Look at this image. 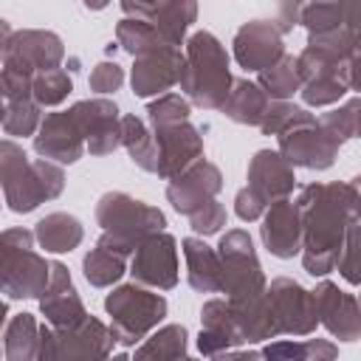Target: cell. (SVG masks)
Instances as JSON below:
<instances>
[{"label": "cell", "instance_id": "obj_20", "mask_svg": "<svg viewBox=\"0 0 361 361\" xmlns=\"http://www.w3.org/2000/svg\"><path fill=\"white\" fill-rule=\"evenodd\" d=\"M259 240L265 245V251L276 259H293L296 254H302L305 245V228H302V212L296 200H276L268 206V212L262 214V226H259Z\"/></svg>", "mask_w": 361, "mask_h": 361}, {"label": "cell", "instance_id": "obj_35", "mask_svg": "<svg viewBox=\"0 0 361 361\" xmlns=\"http://www.w3.org/2000/svg\"><path fill=\"white\" fill-rule=\"evenodd\" d=\"M42 107L34 99H8L3 102V133L8 138L37 135L42 124Z\"/></svg>", "mask_w": 361, "mask_h": 361}, {"label": "cell", "instance_id": "obj_12", "mask_svg": "<svg viewBox=\"0 0 361 361\" xmlns=\"http://www.w3.org/2000/svg\"><path fill=\"white\" fill-rule=\"evenodd\" d=\"M234 62L251 73H262L271 65H276L285 56V39L282 31L268 20H248L237 28L231 39Z\"/></svg>", "mask_w": 361, "mask_h": 361}, {"label": "cell", "instance_id": "obj_52", "mask_svg": "<svg viewBox=\"0 0 361 361\" xmlns=\"http://www.w3.org/2000/svg\"><path fill=\"white\" fill-rule=\"evenodd\" d=\"M183 361H197V358H189V355H186V358H183Z\"/></svg>", "mask_w": 361, "mask_h": 361}, {"label": "cell", "instance_id": "obj_50", "mask_svg": "<svg viewBox=\"0 0 361 361\" xmlns=\"http://www.w3.org/2000/svg\"><path fill=\"white\" fill-rule=\"evenodd\" d=\"M107 361H133V358H130V355H127V353H118V355H110V358H107Z\"/></svg>", "mask_w": 361, "mask_h": 361}, {"label": "cell", "instance_id": "obj_34", "mask_svg": "<svg viewBox=\"0 0 361 361\" xmlns=\"http://www.w3.org/2000/svg\"><path fill=\"white\" fill-rule=\"evenodd\" d=\"M257 85L268 93L271 102H288L293 93H302V73H299V65H296V56L285 54L276 65H271L268 71L259 73Z\"/></svg>", "mask_w": 361, "mask_h": 361}, {"label": "cell", "instance_id": "obj_11", "mask_svg": "<svg viewBox=\"0 0 361 361\" xmlns=\"http://www.w3.org/2000/svg\"><path fill=\"white\" fill-rule=\"evenodd\" d=\"M133 282L149 290H172L178 285V240L169 231H158L147 237L138 251L130 257Z\"/></svg>", "mask_w": 361, "mask_h": 361}, {"label": "cell", "instance_id": "obj_38", "mask_svg": "<svg viewBox=\"0 0 361 361\" xmlns=\"http://www.w3.org/2000/svg\"><path fill=\"white\" fill-rule=\"evenodd\" d=\"M319 124L324 130H330L341 144L350 141V138H361V96H353L341 107L322 113Z\"/></svg>", "mask_w": 361, "mask_h": 361}, {"label": "cell", "instance_id": "obj_1", "mask_svg": "<svg viewBox=\"0 0 361 361\" xmlns=\"http://www.w3.org/2000/svg\"><path fill=\"white\" fill-rule=\"evenodd\" d=\"M305 228L302 265L310 276L336 271L350 226L361 223V195L350 180L305 183L296 195Z\"/></svg>", "mask_w": 361, "mask_h": 361}, {"label": "cell", "instance_id": "obj_47", "mask_svg": "<svg viewBox=\"0 0 361 361\" xmlns=\"http://www.w3.org/2000/svg\"><path fill=\"white\" fill-rule=\"evenodd\" d=\"M344 3V28L355 39V51H361V0H341Z\"/></svg>", "mask_w": 361, "mask_h": 361}, {"label": "cell", "instance_id": "obj_48", "mask_svg": "<svg viewBox=\"0 0 361 361\" xmlns=\"http://www.w3.org/2000/svg\"><path fill=\"white\" fill-rule=\"evenodd\" d=\"M347 87L361 96V51H355L347 62Z\"/></svg>", "mask_w": 361, "mask_h": 361}, {"label": "cell", "instance_id": "obj_29", "mask_svg": "<svg viewBox=\"0 0 361 361\" xmlns=\"http://www.w3.org/2000/svg\"><path fill=\"white\" fill-rule=\"evenodd\" d=\"M42 324L34 313H14L3 327V355L6 361H37Z\"/></svg>", "mask_w": 361, "mask_h": 361}, {"label": "cell", "instance_id": "obj_14", "mask_svg": "<svg viewBox=\"0 0 361 361\" xmlns=\"http://www.w3.org/2000/svg\"><path fill=\"white\" fill-rule=\"evenodd\" d=\"M71 110L82 127L90 155H110L121 147V113L113 99L107 96L82 99Z\"/></svg>", "mask_w": 361, "mask_h": 361}, {"label": "cell", "instance_id": "obj_23", "mask_svg": "<svg viewBox=\"0 0 361 361\" xmlns=\"http://www.w3.org/2000/svg\"><path fill=\"white\" fill-rule=\"evenodd\" d=\"M248 189H254L268 206L276 200H288L296 189L293 166L282 158L279 149H257L248 161Z\"/></svg>", "mask_w": 361, "mask_h": 361}, {"label": "cell", "instance_id": "obj_9", "mask_svg": "<svg viewBox=\"0 0 361 361\" xmlns=\"http://www.w3.org/2000/svg\"><path fill=\"white\" fill-rule=\"evenodd\" d=\"M3 71H14L23 76H37L45 71H56L65 59V42L59 34L45 28H20L6 42H0Z\"/></svg>", "mask_w": 361, "mask_h": 361}, {"label": "cell", "instance_id": "obj_15", "mask_svg": "<svg viewBox=\"0 0 361 361\" xmlns=\"http://www.w3.org/2000/svg\"><path fill=\"white\" fill-rule=\"evenodd\" d=\"M85 149H87V141H85L82 127L71 107L45 113L39 133L34 135V152L39 158L65 166V164H76L85 155Z\"/></svg>", "mask_w": 361, "mask_h": 361}, {"label": "cell", "instance_id": "obj_16", "mask_svg": "<svg viewBox=\"0 0 361 361\" xmlns=\"http://www.w3.org/2000/svg\"><path fill=\"white\" fill-rule=\"evenodd\" d=\"M180 71L183 48H158L133 59L130 87L138 99H158L164 93H172L175 85H180Z\"/></svg>", "mask_w": 361, "mask_h": 361}, {"label": "cell", "instance_id": "obj_22", "mask_svg": "<svg viewBox=\"0 0 361 361\" xmlns=\"http://www.w3.org/2000/svg\"><path fill=\"white\" fill-rule=\"evenodd\" d=\"M124 17H141L158 28L166 45L180 48L189 39V28L197 20L195 0H161V3H121Z\"/></svg>", "mask_w": 361, "mask_h": 361}, {"label": "cell", "instance_id": "obj_13", "mask_svg": "<svg viewBox=\"0 0 361 361\" xmlns=\"http://www.w3.org/2000/svg\"><path fill=\"white\" fill-rule=\"evenodd\" d=\"M279 141V152L282 158L290 164V166H302V169H330L338 158V149H341V141L324 130L319 124V118L313 124H305V127H296L285 135L276 138Z\"/></svg>", "mask_w": 361, "mask_h": 361}, {"label": "cell", "instance_id": "obj_39", "mask_svg": "<svg viewBox=\"0 0 361 361\" xmlns=\"http://www.w3.org/2000/svg\"><path fill=\"white\" fill-rule=\"evenodd\" d=\"M144 113H147L149 127H169V124L189 121L192 104H189V99L180 96V93H164V96H158V99H149Z\"/></svg>", "mask_w": 361, "mask_h": 361}, {"label": "cell", "instance_id": "obj_26", "mask_svg": "<svg viewBox=\"0 0 361 361\" xmlns=\"http://www.w3.org/2000/svg\"><path fill=\"white\" fill-rule=\"evenodd\" d=\"M271 107L268 93L251 82V79H234L231 93L226 99V104L220 107L226 118H231L234 124H245V127H259L265 113Z\"/></svg>", "mask_w": 361, "mask_h": 361}, {"label": "cell", "instance_id": "obj_2", "mask_svg": "<svg viewBox=\"0 0 361 361\" xmlns=\"http://www.w3.org/2000/svg\"><path fill=\"white\" fill-rule=\"evenodd\" d=\"M0 183L6 206L17 214L34 212L39 203L54 200L65 189V169L45 158H28L14 138L0 144Z\"/></svg>", "mask_w": 361, "mask_h": 361}, {"label": "cell", "instance_id": "obj_43", "mask_svg": "<svg viewBox=\"0 0 361 361\" xmlns=\"http://www.w3.org/2000/svg\"><path fill=\"white\" fill-rule=\"evenodd\" d=\"M228 214H226V206L220 200H212L206 203L203 209H197L195 214H189V226L195 234L200 237H212V234H220V228L226 226Z\"/></svg>", "mask_w": 361, "mask_h": 361}, {"label": "cell", "instance_id": "obj_21", "mask_svg": "<svg viewBox=\"0 0 361 361\" xmlns=\"http://www.w3.org/2000/svg\"><path fill=\"white\" fill-rule=\"evenodd\" d=\"M39 313L45 316V324L56 327V330H68V327H79L87 322V307L71 279V271L65 262H54L51 265V282L39 299Z\"/></svg>", "mask_w": 361, "mask_h": 361}, {"label": "cell", "instance_id": "obj_6", "mask_svg": "<svg viewBox=\"0 0 361 361\" xmlns=\"http://www.w3.org/2000/svg\"><path fill=\"white\" fill-rule=\"evenodd\" d=\"M169 305L158 290L138 282L116 285L104 296V313L110 316V330L121 347H135L164 322Z\"/></svg>", "mask_w": 361, "mask_h": 361}, {"label": "cell", "instance_id": "obj_28", "mask_svg": "<svg viewBox=\"0 0 361 361\" xmlns=\"http://www.w3.org/2000/svg\"><path fill=\"white\" fill-rule=\"evenodd\" d=\"M121 147L127 149L130 161H133L138 169L158 175V161H161V155H158V141H155L152 127H149L141 116H135V113L121 116Z\"/></svg>", "mask_w": 361, "mask_h": 361}, {"label": "cell", "instance_id": "obj_53", "mask_svg": "<svg viewBox=\"0 0 361 361\" xmlns=\"http://www.w3.org/2000/svg\"><path fill=\"white\" fill-rule=\"evenodd\" d=\"M358 302H361V296H358Z\"/></svg>", "mask_w": 361, "mask_h": 361}, {"label": "cell", "instance_id": "obj_31", "mask_svg": "<svg viewBox=\"0 0 361 361\" xmlns=\"http://www.w3.org/2000/svg\"><path fill=\"white\" fill-rule=\"evenodd\" d=\"M186 347H189L186 327L183 324H164L135 347L133 361H183Z\"/></svg>", "mask_w": 361, "mask_h": 361}, {"label": "cell", "instance_id": "obj_49", "mask_svg": "<svg viewBox=\"0 0 361 361\" xmlns=\"http://www.w3.org/2000/svg\"><path fill=\"white\" fill-rule=\"evenodd\" d=\"M209 361H265V358L257 350H231V353H220Z\"/></svg>", "mask_w": 361, "mask_h": 361}, {"label": "cell", "instance_id": "obj_8", "mask_svg": "<svg viewBox=\"0 0 361 361\" xmlns=\"http://www.w3.org/2000/svg\"><path fill=\"white\" fill-rule=\"evenodd\" d=\"M116 344L110 324L96 316H87L85 324L68 330L42 324L37 361H107Z\"/></svg>", "mask_w": 361, "mask_h": 361}, {"label": "cell", "instance_id": "obj_42", "mask_svg": "<svg viewBox=\"0 0 361 361\" xmlns=\"http://www.w3.org/2000/svg\"><path fill=\"white\" fill-rule=\"evenodd\" d=\"M336 268H338V276L347 285H361V223L350 226Z\"/></svg>", "mask_w": 361, "mask_h": 361}, {"label": "cell", "instance_id": "obj_24", "mask_svg": "<svg viewBox=\"0 0 361 361\" xmlns=\"http://www.w3.org/2000/svg\"><path fill=\"white\" fill-rule=\"evenodd\" d=\"M245 338L237 327L234 310L228 299H209L200 307V333H197V350L206 358H214L220 353H231L243 347Z\"/></svg>", "mask_w": 361, "mask_h": 361}, {"label": "cell", "instance_id": "obj_41", "mask_svg": "<svg viewBox=\"0 0 361 361\" xmlns=\"http://www.w3.org/2000/svg\"><path fill=\"white\" fill-rule=\"evenodd\" d=\"M73 90V79L68 76V71L56 68V71H45L34 76V102L39 107H56L62 104Z\"/></svg>", "mask_w": 361, "mask_h": 361}, {"label": "cell", "instance_id": "obj_51", "mask_svg": "<svg viewBox=\"0 0 361 361\" xmlns=\"http://www.w3.org/2000/svg\"><path fill=\"white\" fill-rule=\"evenodd\" d=\"M350 183H353V186H355V192H358V195H361V175H355V178H353V180H350Z\"/></svg>", "mask_w": 361, "mask_h": 361}, {"label": "cell", "instance_id": "obj_46", "mask_svg": "<svg viewBox=\"0 0 361 361\" xmlns=\"http://www.w3.org/2000/svg\"><path fill=\"white\" fill-rule=\"evenodd\" d=\"M299 14H302V6H299V3H282V6L274 8L271 23H274V25L282 31V37H285L288 31H293V25H299Z\"/></svg>", "mask_w": 361, "mask_h": 361}, {"label": "cell", "instance_id": "obj_33", "mask_svg": "<svg viewBox=\"0 0 361 361\" xmlns=\"http://www.w3.org/2000/svg\"><path fill=\"white\" fill-rule=\"evenodd\" d=\"M82 274L93 288H113L127 274V257H121L104 245H93L82 257Z\"/></svg>", "mask_w": 361, "mask_h": 361}, {"label": "cell", "instance_id": "obj_40", "mask_svg": "<svg viewBox=\"0 0 361 361\" xmlns=\"http://www.w3.org/2000/svg\"><path fill=\"white\" fill-rule=\"evenodd\" d=\"M299 25L310 34H327L344 25V3H307L302 6L299 14Z\"/></svg>", "mask_w": 361, "mask_h": 361}, {"label": "cell", "instance_id": "obj_30", "mask_svg": "<svg viewBox=\"0 0 361 361\" xmlns=\"http://www.w3.org/2000/svg\"><path fill=\"white\" fill-rule=\"evenodd\" d=\"M259 353L265 361H338L330 338H274Z\"/></svg>", "mask_w": 361, "mask_h": 361}, {"label": "cell", "instance_id": "obj_37", "mask_svg": "<svg viewBox=\"0 0 361 361\" xmlns=\"http://www.w3.org/2000/svg\"><path fill=\"white\" fill-rule=\"evenodd\" d=\"M347 71L341 73H322V76H313L302 85V102L307 107H327V104H336L338 99L347 96Z\"/></svg>", "mask_w": 361, "mask_h": 361}, {"label": "cell", "instance_id": "obj_19", "mask_svg": "<svg viewBox=\"0 0 361 361\" xmlns=\"http://www.w3.org/2000/svg\"><path fill=\"white\" fill-rule=\"evenodd\" d=\"M319 324L338 341H358L361 338V302L358 296L341 290L336 282L322 279L313 290Z\"/></svg>", "mask_w": 361, "mask_h": 361}, {"label": "cell", "instance_id": "obj_36", "mask_svg": "<svg viewBox=\"0 0 361 361\" xmlns=\"http://www.w3.org/2000/svg\"><path fill=\"white\" fill-rule=\"evenodd\" d=\"M313 121H316V116L307 107H299L293 102H271V107H268L259 130L265 135H276L279 138V135H285V133H290L296 127L313 124Z\"/></svg>", "mask_w": 361, "mask_h": 361}, {"label": "cell", "instance_id": "obj_17", "mask_svg": "<svg viewBox=\"0 0 361 361\" xmlns=\"http://www.w3.org/2000/svg\"><path fill=\"white\" fill-rule=\"evenodd\" d=\"M155 141H158V178L172 180L189 166H195L203 158V135L192 121L169 124V127H152Z\"/></svg>", "mask_w": 361, "mask_h": 361}, {"label": "cell", "instance_id": "obj_10", "mask_svg": "<svg viewBox=\"0 0 361 361\" xmlns=\"http://www.w3.org/2000/svg\"><path fill=\"white\" fill-rule=\"evenodd\" d=\"M265 296H268L271 316H274L279 336H313L316 333L319 310H316L313 290L302 288L290 276H276L271 279Z\"/></svg>", "mask_w": 361, "mask_h": 361}, {"label": "cell", "instance_id": "obj_3", "mask_svg": "<svg viewBox=\"0 0 361 361\" xmlns=\"http://www.w3.org/2000/svg\"><path fill=\"white\" fill-rule=\"evenodd\" d=\"M234 76L228 68V51L212 31L189 34L183 45L180 90L189 104L200 110H220L231 93Z\"/></svg>", "mask_w": 361, "mask_h": 361}, {"label": "cell", "instance_id": "obj_25", "mask_svg": "<svg viewBox=\"0 0 361 361\" xmlns=\"http://www.w3.org/2000/svg\"><path fill=\"white\" fill-rule=\"evenodd\" d=\"M183 262H186V282L197 293H220L223 285V265L217 248L206 245L200 237H186L180 243Z\"/></svg>", "mask_w": 361, "mask_h": 361}, {"label": "cell", "instance_id": "obj_4", "mask_svg": "<svg viewBox=\"0 0 361 361\" xmlns=\"http://www.w3.org/2000/svg\"><path fill=\"white\" fill-rule=\"evenodd\" d=\"M96 223L102 226V237L96 240V245H104L121 257H133L138 251V245L164 231L166 217L158 206H149L127 192H104L96 200Z\"/></svg>", "mask_w": 361, "mask_h": 361}, {"label": "cell", "instance_id": "obj_18", "mask_svg": "<svg viewBox=\"0 0 361 361\" xmlns=\"http://www.w3.org/2000/svg\"><path fill=\"white\" fill-rule=\"evenodd\" d=\"M223 189V172L217 164L200 158L195 166H189L186 172H180L178 178H172L166 183V200L172 203V209L178 214H195L197 209H203L206 203L217 200Z\"/></svg>", "mask_w": 361, "mask_h": 361}, {"label": "cell", "instance_id": "obj_44", "mask_svg": "<svg viewBox=\"0 0 361 361\" xmlns=\"http://www.w3.org/2000/svg\"><path fill=\"white\" fill-rule=\"evenodd\" d=\"M87 85H90V90L99 93V96L116 93V90L124 85V68H121L118 62H107V59H104V62L93 65L90 76H87Z\"/></svg>", "mask_w": 361, "mask_h": 361}, {"label": "cell", "instance_id": "obj_5", "mask_svg": "<svg viewBox=\"0 0 361 361\" xmlns=\"http://www.w3.org/2000/svg\"><path fill=\"white\" fill-rule=\"evenodd\" d=\"M37 237L28 228H6L0 237L3 265H0V288L6 299H42L51 282V265L37 248Z\"/></svg>", "mask_w": 361, "mask_h": 361}, {"label": "cell", "instance_id": "obj_45", "mask_svg": "<svg viewBox=\"0 0 361 361\" xmlns=\"http://www.w3.org/2000/svg\"><path fill=\"white\" fill-rule=\"evenodd\" d=\"M234 212L243 223H254V220H262V214L268 212V203L248 186H243L237 195H234Z\"/></svg>", "mask_w": 361, "mask_h": 361}, {"label": "cell", "instance_id": "obj_32", "mask_svg": "<svg viewBox=\"0 0 361 361\" xmlns=\"http://www.w3.org/2000/svg\"><path fill=\"white\" fill-rule=\"evenodd\" d=\"M116 45L121 51H127L133 59L135 56H144L149 51H158V48H172L164 42V37L158 34V28L141 17H121L118 25H116Z\"/></svg>", "mask_w": 361, "mask_h": 361}, {"label": "cell", "instance_id": "obj_27", "mask_svg": "<svg viewBox=\"0 0 361 361\" xmlns=\"http://www.w3.org/2000/svg\"><path fill=\"white\" fill-rule=\"evenodd\" d=\"M34 237H37L39 248H45L51 254H68V251L79 248V243L85 240V226L79 223V217H73L68 212H51L37 220Z\"/></svg>", "mask_w": 361, "mask_h": 361}, {"label": "cell", "instance_id": "obj_7", "mask_svg": "<svg viewBox=\"0 0 361 361\" xmlns=\"http://www.w3.org/2000/svg\"><path fill=\"white\" fill-rule=\"evenodd\" d=\"M217 254L223 265L220 293H226L228 302H248L268 290V279L248 231L228 228L217 243Z\"/></svg>", "mask_w": 361, "mask_h": 361}]
</instances>
